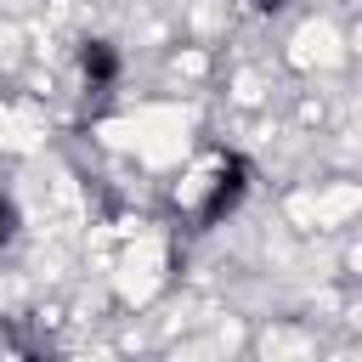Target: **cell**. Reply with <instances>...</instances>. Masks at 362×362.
<instances>
[]
</instances>
